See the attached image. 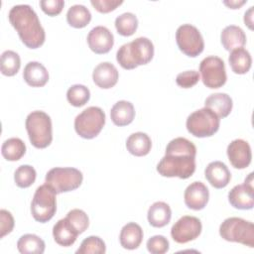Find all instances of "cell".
<instances>
[{"label":"cell","instance_id":"6da1fadb","mask_svg":"<svg viewBox=\"0 0 254 254\" xmlns=\"http://www.w3.org/2000/svg\"><path fill=\"white\" fill-rule=\"evenodd\" d=\"M196 147L184 137H177L169 142L166 154L157 165L158 173L167 178L188 179L195 171Z\"/></svg>","mask_w":254,"mask_h":254},{"label":"cell","instance_id":"7a4b0ae2","mask_svg":"<svg viewBox=\"0 0 254 254\" xmlns=\"http://www.w3.org/2000/svg\"><path fill=\"white\" fill-rule=\"evenodd\" d=\"M8 18L26 47L38 49L45 43V30L37 13L30 5L19 4L13 6L9 11Z\"/></svg>","mask_w":254,"mask_h":254},{"label":"cell","instance_id":"3957f363","mask_svg":"<svg viewBox=\"0 0 254 254\" xmlns=\"http://www.w3.org/2000/svg\"><path fill=\"white\" fill-rule=\"evenodd\" d=\"M154 56V45L146 37H139L130 43L122 45L117 53L116 60L125 69H133L138 65L147 64Z\"/></svg>","mask_w":254,"mask_h":254},{"label":"cell","instance_id":"277c9868","mask_svg":"<svg viewBox=\"0 0 254 254\" xmlns=\"http://www.w3.org/2000/svg\"><path fill=\"white\" fill-rule=\"evenodd\" d=\"M26 130L32 145L38 149L47 148L53 140L51 117L44 111L31 112L25 122Z\"/></svg>","mask_w":254,"mask_h":254},{"label":"cell","instance_id":"5b68a950","mask_svg":"<svg viewBox=\"0 0 254 254\" xmlns=\"http://www.w3.org/2000/svg\"><path fill=\"white\" fill-rule=\"evenodd\" d=\"M220 236L229 242L254 247V224L241 217H228L219 226Z\"/></svg>","mask_w":254,"mask_h":254},{"label":"cell","instance_id":"8992f818","mask_svg":"<svg viewBox=\"0 0 254 254\" xmlns=\"http://www.w3.org/2000/svg\"><path fill=\"white\" fill-rule=\"evenodd\" d=\"M57 192L47 184L37 188L32 202L31 212L36 221L48 222L53 218L57 210Z\"/></svg>","mask_w":254,"mask_h":254},{"label":"cell","instance_id":"52a82bcc","mask_svg":"<svg viewBox=\"0 0 254 254\" xmlns=\"http://www.w3.org/2000/svg\"><path fill=\"white\" fill-rule=\"evenodd\" d=\"M220 119L210 109L203 107L193 111L187 118L188 131L197 138L210 137L219 129Z\"/></svg>","mask_w":254,"mask_h":254},{"label":"cell","instance_id":"ba28073f","mask_svg":"<svg viewBox=\"0 0 254 254\" xmlns=\"http://www.w3.org/2000/svg\"><path fill=\"white\" fill-rule=\"evenodd\" d=\"M82 173L71 167L53 168L45 178V183L53 188L57 193L67 192L76 190L82 183Z\"/></svg>","mask_w":254,"mask_h":254},{"label":"cell","instance_id":"9c48e42d","mask_svg":"<svg viewBox=\"0 0 254 254\" xmlns=\"http://www.w3.org/2000/svg\"><path fill=\"white\" fill-rule=\"evenodd\" d=\"M105 124V113L97 106H90L80 112L74 119L75 132L84 139L96 137Z\"/></svg>","mask_w":254,"mask_h":254},{"label":"cell","instance_id":"30bf717a","mask_svg":"<svg viewBox=\"0 0 254 254\" xmlns=\"http://www.w3.org/2000/svg\"><path fill=\"white\" fill-rule=\"evenodd\" d=\"M176 41L180 51L188 57L195 58L204 49V41L200 32L190 24H183L177 29Z\"/></svg>","mask_w":254,"mask_h":254},{"label":"cell","instance_id":"8fae6325","mask_svg":"<svg viewBox=\"0 0 254 254\" xmlns=\"http://www.w3.org/2000/svg\"><path fill=\"white\" fill-rule=\"evenodd\" d=\"M199 72L203 84L208 88H219L227 79L224 62L216 56L204 58L199 64Z\"/></svg>","mask_w":254,"mask_h":254},{"label":"cell","instance_id":"7c38bea8","mask_svg":"<svg viewBox=\"0 0 254 254\" xmlns=\"http://www.w3.org/2000/svg\"><path fill=\"white\" fill-rule=\"evenodd\" d=\"M200 220L191 215L181 217L171 228V236L177 243H188L197 238L201 232Z\"/></svg>","mask_w":254,"mask_h":254},{"label":"cell","instance_id":"4fadbf2b","mask_svg":"<svg viewBox=\"0 0 254 254\" xmlns=\"http://www.w3.org/2000/svg\"><path fill=\"white\" fill-rule=\"evenodd\" d=\"M229 203L237 209H251L254 206L253 173H250L245 182L233 187L228 192Z\"/></svg>","mask_w":254,"mask_h":254},{"label":"cell","instance_id":"5bb4252c","mask_svg":"<svg viewBox=\"0 0 254 254\" xmlns=\"http://www.w3.org/2000/svg\"><path fill=\"white\" fill-rule=\"evenodd\" d=\"M226 152L230 164L235 169H245L251 163V147L248 142L243 139H235L231 141L227 146Z\"/></svg>","mask_w":254,"mask_h":254},{"label":"cell","instance_id":"9a60e30c","mask_svg":"<svg viewBox=\"0 0 254 254\" xmlns=\"http://www.w3.org/2000/svg\"><path fill=\"white\" fill-rule=\"evenodd\" d=\"M87 44L89 49L98 55L108 53L114 45L113 34L104 26L92 28L87 35Z\"/></svg>","mask_w":254,"mask_h":254},{"label":"cell","instance_id":"2e32d148","mask_svg":"<svg viewBox=\"0 0 254 254\" xmlns=\"http://www.w3.org/2000/svg\"><path fill=\"white\" fill-rule=\"evenodd\" d=\"M186 205L193 210H200L205 207L209 198L207 187L201 182H193L189 185L184 194Z\"/></svg>","mask_w":254,"mask_h":254},{"label":"cell","instance_id":"e0dca14e","mask_svg":"<svg viewBox=\"0 0 254 254\" xmlns=\"http://www.w3.org/2000/svg\"><path fill=\"white\" fill-rule=\"evenodd\" d=\"M119 73L115 65L109 62L100 63L95 66L92 72L94 83L103 89L113 87L118 81Z\"/></svg>","mask_w":254,"mask_h":254},{"label":"cell","instance_id":"ac0fdd59","mask_svg":"<svg viewBox=\"0 0 254 254\" xmlns=\"http://www.w3.org/2000/svg\"><path fill=\"white\" fill-rule=\"evenodd\" d=\"M204 176L207 182L215 189L225 188L231 180L229 169L220 161L210 162L205 168Z\"/></svg>","mask_w":254,"mask_h":254},{"label":"cell","instance_id":"d6986e66","mask_svg":"<svg viewBox=\"0 0 254 254\" xmlns=\"http://www.w3.org/2000/svg\"><path fill=\"white\" fill-rule=\"evenodd\" d=\"M78 234L79 233L66 217L60 219L53 227V236L55 241L64 247L71 246L75 242Z\"/></svg>","mask_w":254,"mask_h":254},{"label":"cell","instance_id":"ffe728a7","mask_svg":"<svg viewBox=\"0 0 254 254\" xmlns=\"http://www.w3.org/2000/svg\"><path fill=\"white\" fill-rule=\"evenodd\" d=\"M23 77L26 83L30 86L41 87L48 82L49 72L41 63L30 62L24 67Z\"/></svg>","mask_w":254,"mask_h":254},{"label":"cell","instance_id":"44dd1931","mask_svg":"<svg viewBox=\"0 0 254 254\" xmlns=\"http://www.w3.org/2000/svg\"><path fill=\"white\" fill-rule=\"evenodd\" d=\"M232 106L231 97L222 92L210 94L204 100V107L213 111L219 118L227 117L232 110Z\"/></svg>","mask_w":254,"mask_h":254},{"label":"cell","instance_id":"7402d4cb","mask_svg":"<svg viewBox=\"0 0 254 254\" xmlns=\"http://www.w3.org/2000/svg\"><path fill=\"white\" fill-rule=\"evenodd\" d=\"M143 240V230L141 226L135 222L125 224L119 235V241L123 248L128 250L136 249Z\"/></svg>","mask_w":254,"mask_h":254},{"label":"cell","instance_id":"603a6c76","mask_svg":"<svg viewBox=\"0 0 254 254\" xmlns=\"http://www.w3.org/2000/svg\"><path fill=\"white\" fill-rule=\"evenodd\" d=\"M220 41L226 51H233L238 48H243L246 44V35L240 27L229 25L222 30Z\"/></svg>","mask_w":254,"mask_h":254},{"label":"cell","instance_id":"cb8c5ba5","mask_svg":"<svg viewBox=\"0 0 254 254\" xmlns=\"http://www.w3.org/2000/svg\"><path fill=\"white\" fill-rule=\"evenodd\" d=\"M147 217L150 225L153 227H164L171 220V207L164 201H156L149 207Z\"/></svg>","mask_w":254,"mask_h":254},{"label":"cell","instance_id":"d4e9b609","mask_svg":"<svg viewBox=\"0 0 254 254\" xmlns=\"http://www.w3.org/2000/svg\"><path fill=\"white\" fill-rule=\"evenodd\" d=\"M110 117L116 126H126L135 117V109L131 102L126 100L117 101L110 110Z\"/></svg>","mask_w":254,"mask_h":254},{"label":"cell","instance_id":"484cf974","mask_svg":"<svg viewBox=\"0 0 254 254\" xmlns=\"http://www.w3.org/2000/svg\"><path fill=\"white\" fill-rule=\"evenodd\" d=\"M126 148L129 151V153L134 156H146L151 151L152 141L146 133L136 132L131 134L127 138Z\"/></svg>","mask_w":254,"mask_h":254},{"label":"cell","instance_id":"4316f807","mask_svg":"<svg viewBox=\"0 0 254 254\" xmlns=\"http://www.w3.org/2000/svg\"><path fill=\"white\" fill-rule=\"evenodd\" d=\"M228 62L234 73L244 74L249 71L252 64L250 53L244 48H238L231 51Z\"/></svg>","mask_w":254,"mask_h":254},{"label":"cell","instance_id":"83f0119b","mask_svg":"<svg viewBox=\"0 0 254 254\" xmlns=\"http://www.w3.org/2000/svg\"><path fill=\"white\" fill-rule=\"evenodd\" d=\"M17 248L22 254H43L45 251V242L36 234H24L18 242Z\"/></svg>","mask_w":254,"mask_h":254},{"label":"cell","instance_id":"f1b7e54d","mask_svg":"<svg viewBox=\"0 0 254 254\" xmlns=\"http://www.w3.org/2000/svg\"><path fill=\"white\" fill-rule=\"evenodd\" d=\"M91 20L90 11L80 4L72 5L68 8L66 13V21L73 28H84Z\"/></svg>","mask_w":254,"mask_h":254},{"label":"cell","instance_id":"f546056e","mask_svg":"<svg viewBox=\"0 0 254 254\" xmlns=\"http://www.w3.org/2000/svg\"><path fill=\"white\" fill-rule=\"evenodd\" d=\"M1 153L7 161H18L26 153V145L20 138H9L1 147Z\"/></svg>","mask_w":254,"mask_h":254},{"label":"cell","instance_id":"4dcf8cb0","mask_svg":"<svg viewBox=\"0 0 254 254\" xmlns=\"http://www.w3.org/2000/svg\"><path fill=\"white\" fill-rule=\"evenodd\" d=\"M115 28L121 36L129 37L132 36L138 28V19L135 14L131 12L123 13L116 17Z\"/></svg>","mask_w":254,"mask_h":254},{"label":"cell","instance_id":"1f68e13d","mask_svg":"<svg viewBox=\"0 0 254 254\" xmlns=\"http://www.w3.org/2000/svg\"><path fill=\"white\" fill-rule=\"evenodd\" d=\"M1 72L7 76L15 75L21 66V60L19 55L14 52L7 50L1 55Z\"/></svg>","mask_w":254,"mask_h":254},{"label":"cell","instance_id":"d6a6232c","mask_svg":"<svg viewBox=\"0 0 254 254\" xmlns=\"http://www.w3.org/2000/svg\"><path fill=\"white\" fill-rule=\"evenodd\" d=\"M90 98L89 89L83 84H73L66 91L67 101L75 107L83 106Z\"/></svg>","mask_w":254,"mask_h":254},{"label":"cell","instance_id":"836d02e7","mask_svg":"<svg viewBox=\"0 0 254 254\" xmlns=\"http://www.w3.org/2000/svg\"><path fill=\"white\" fill-rule=\"evenodd\" d=\"M36 170L30 165H22L14 173V181L19 188L26 189L36 181Z\"/></svg>","mask_w":254,"mask_h":254},{"label":"cell","instance_id":"e575fe53","mask_svg":"<svg viewBox=\"0 0 254 254\" xmlns=\"http://www.w3.org/2000/svg\"><path fill=\"white\" fill-rule=\"evenodd\" d=\"M106 251L104 241L98 236H88L76 250L77 254H103Z\"/></svg>","mask_w":254,"mask_h":254},{"label":"cell","instance_id":"d590c367","mask_svg":"<svg viewBox=\"0 0 254 254\" xmlns=\"http://www.w3.org/2000/svg\"><path fill=\"white\" fill-rule=\"evenodd\" d=\"M65 217L69 220V222L72 224V226L76 229V231L79 234L84 232L89 225L88 216L81 209H78V208L71 209L70 211L67 212Z\"/></svg>","mask_w":254,"mask_h":254},{"label":"cell","instance_id":"8d00e7d4","mask_svg":"<svg viewBox=\"0 0 254 254\" xmlns=\"http://www.w3.org/2000/svg\"><path fill=\"white\" fill-rule=\"evenodd\" d=\"M147 249L152 254H164L170 248L169 240L163 235H155L148 239Z\"/></svg>","mask_w":254,"mask_h":254},{"label":"cell","instance_id":"74e56055","mask_svg":"<svg viewBox=\"0 0 254 254\" xmlns=\"http://www.w3.org/2000/svg\"><path fill=\"white\" fill-rule=\"evenodd\" d=\"M199 80V73L196 70H186L179 73L176 77V82L180 87L190 88Z\"/></svg>","mask_w":254,"mask_h":254},{"label":"cell","instance_id":"f35d334b","mask_svg":"<svg viewBox=\"0 0 254 254\" xmlns=\"http://www.w3.org/2000/svg\"><path fill=\"white\" fill-rule=\"evenodd\" d=\"M14 218L10 211L6 209L0 210V238L9 234L14 228Z\"/></svg>","mask_w":254,"mask_h":254},{"label":"cell","instance_id":"ab89813d","mask_svg":"<svg viewBox=\"0 0 254 254\" xmlns=\"http://www.w3.org/2000/svg\"><path fill=\"white\" fill-rule=\"evenodd\" d=\"M40 6L44 13H46L49 16H57L59 15L64 6V0H42L40 1Z\"/></svg>","mask_w":254,"mask_h":254},{"label":"cell","instance_id":"60d3db41","mask_svg":"<svg viewBox=\"0 0 254 254\" xmlns=\"http://www.w3.org/2000/svg\"><path fill=\"white\" fill-rule=\"evenodd\" d=\"M91 5L100 13H108L120 6L122 0H91Z\"/></svg>","mask_w":254,"mask_h":254},{"label":"cell","instance_id":"b9f144b4","mask_svg":"<svg viewBox=\"0 0 254 254\" xmlns=\"http://www.w3.org/2000/svg\"><path fill=\"white\" fill-rule=\"evenodd\" d=\"M253 6H251L248 11L245 12L244 14V23L247 25L250 29H253Z\"/></svg>","mask_w":254,"mask_h":254},{"label":"cell","instance_id":"7bdbcfd3","mask_svg":"<svg viewBox=\"0 0 254 254\" xmlns=\"http://www.w3.org/2000/svg\"><path fill=\"white\" fill-rule=\"evenodd\" d=\"M245 0H230V1H223V4L231 9H238L240 6L245 4Z\"/></svg>","mask_w":254,"mask_h":254}]
</instances>
